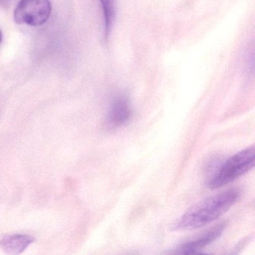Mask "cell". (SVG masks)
I'll return each instance as SVG.
<instances>
[{"instance_id":"52a82bcc","label":"cell","mask_w":255,"mask_h":255,"mask_svg":"<svg viewBox=\"0 0 255 255\" xmlns=\"http://www.w3.org/2000/svg\"><path fill=\"white\" fill-rule=\"evenodd\" d=\"M104 14V31L105 41H108L116 18L115 0H100Z\"/></svg>"},{"instance_id":"277c9868","label":"cell","mask_w":255,"mask_h":255,"mask_svg":"<svg viewBox=\"0 0 255 255\" xmlns=\"http://www.w3.org/2000/svg\"><path fill=\"white\" fill-rule=\"evenodd\" d=\"M132 117V110L129 98L125 95L116 97L107 113V125L112 128H122L129 123Z\"/></svg>"},{"instance_id":"6da1fadb","label":"cell","mask_w":255,"mask_h":255,"mask_svg":"<svg viewBox=\"0 0 255 255\" xmlns=\"http://www.w3.org/2000/svg\"><path fill=\"white\" fill-rule=\"evenodd\" d=\"M240 196L239 191L231 189L200 201L180 218L176 228L192 230L205 226L230 210Z\"/></svg>"},{"instance_id":"7a4b0ae2","label":"cell","mask_w":255,"mask_h":255,"mask_svg":"<svg viewBox=\"0 0 255 255\" xmlns=\"http://www.w3.org/2000/svg\"><path fill=\"white\" fill-rule=\"evenodd\" d=\"M254 146L238 152L228 159L209 183L211 189L221 188L250 171L255 165Z\"/></svg>"},{"instance_id":"5b68a950","label":"cell","mask_w":255,"mask_h":255,"mask_svg":"<svg viewBox=\"0 0 255 255\" xmlns=\"http://www.w3.org/2000/svg\"><path fill=\"white\" fill-rule=\"evenodd\" d=\"M225 229V225H219L215 228H212L208 232L201 236L200 238L196 239L193 241L189 242L186 244L183 245L178 249V253L183 255H191V254L200 253L201 250L210 243L217 240Z\"/></svg>"},{"instance_id":"9c48e42d","label":"cell","mask_w":255,"mask_h":255,"mask_svg":"<svg viewBox=\"0 0 255 255\" xmlns=\"http://www.w3.org/2000/svg\"><path fill=\"white\" fill-rule=\"evenodd\" d=\"M0 1H2V2H8V1H9V0H0Z\"/></svg>"},{"instance_id":"3957f363","label":"cell","mask_w":255,"mask_h":255,"mask_svg":"<svg viewBox=\"0 0 255 255\" xmlns=\"http://www.w3.org/2000/svg\"><path fill=\"white\" fill-rule=\"evenodd\" d=\"M52 12L50 0H20L14 11L18 24L39 26L47 23Z\"/></svg>"},{"instance_id":"ba28073f","label":"cell","mask_w":255,"mask_h":255,"mask_svg":"<svg viewBox=\"0 0 255 255\" xmlns=\"http://www.w3.org/2000/svg\"><path fill=\"white\" fill-rule=\"evenodd\" d=\"M2 31L0 30V44H1V43H2Z\"/></svg>"},{"instance_id":"8992f818","label":"cell","mask_w":255,"mask_h":255,"mask_svg":"<svg viewBox=\"0 0 255 255\" xmlns=\"http://www.w3.org/2000/svg\"><path fill=\"white\" fill-rule=\"evenodd\" d=\"M34 241L35 238L28 234H14L0 240V248L5 253L18 255L23 253Z\"/></svg>"}]
</instances>
